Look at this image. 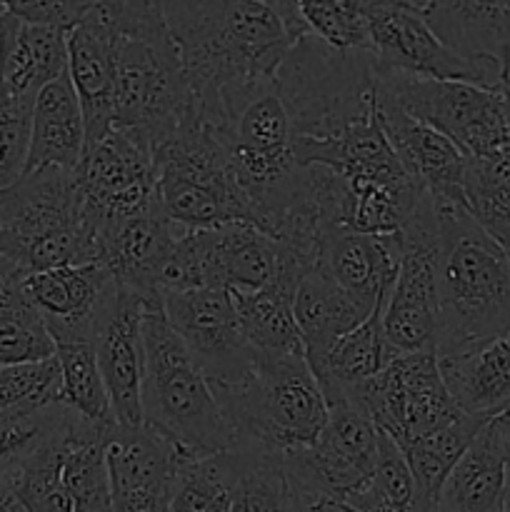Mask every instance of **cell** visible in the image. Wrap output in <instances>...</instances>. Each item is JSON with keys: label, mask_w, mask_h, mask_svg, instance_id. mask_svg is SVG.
Masks as SVG:
<instances>
[{"label": "cell", "mask_w": 510, "mask_h": 512, "mask_svg": "<svg viewBox=\"0 0 510 512\" xmlns=\"http://www.w3.org/2000/svg\"><path fill=\"white\" fill-rule=\"evenodd\" d=\"M300 35L275 0H213L173 35L198 118L223 128L228 100L273 80Z\"/></svg>", "instance_id": "cell-1"}, {"label": "cell", "mask_w": 510, "mask_h": 512, "mask_svg": "<svg viewBox=\"0 0 510 512\" xmlns=\"http://www.w3.org/2000/svg\"><path fill=\"white\" fill-rule=\"evenodd\" d=\"M118 25L113 130L153 155L198 108L158 0H123Z\"/></svg>", "instance_id": "cell-2"}, {"label": "cell", "mask_w": 510, "mask_h": 512, "mask_svg": "<svg viewBox=\"0 0 510 512\" xmlns=\"http://www.w3.org/2000/svg\"><path fill=\"white\" fill-rule=\"evenodd\" d=\"M438 215V343L435 355L463 353L510 330V255L463 203L435 200Z\"/></svg>", "instance_id": "cell-3"}, {"label": "cell", "mask_w": 510, "mask_h": 512, "mask_svg": "<svg viewBox=\"0 0 510 512\" xmlns=\"http://www.w3.org/2000/svg\"><path fill=\"white\" fill-rule=\"evenodd\" d=\"M143 425L188 460L235 450L233 428L198 360L170 328L160 295L145 300Z\"/></svg>", "instance_id": "cell-4"}, {"label": "cell", "mask_w": 510, "mask_h": 512, "mask_svg": "<svg viewBox=\"0 0 510 512\" xmlns=\"http://www.w3.org/2000/svg\"><path fill=\"white\" fill-rule=\"evenodd\" d=\"M95 260V228L73 170H33L0 188V285L18 288L40 270Z\"/></svg>", "instance_id": "cell-5"}, {"label": "cell", "mask_w": 510, "mask_h": 512, "mask_svg": "<svg viewBox=\"0 0 510 512\" xmlns=\"http://www.w3.org/2000/svg\"><path fill=\"white\" fill-rule=\"evenodd\" d=\"M235 435V450L285 458L310 448L328 423V405L308 360L255 353L235 380L213 385Z\"/></svg>", "instance_id": "cell-6"}, {"label": "cell", "mask_w": 510, "mask_h": 512, "mask_svg": "<svg viewBox=\"0 0 510 512\" xmlns=\"http://www.w3.org/2000/svg\"><path fill=\"white\" fill-rule=\"evenodd\" d=\"M295 140H325L378 108L370 50H335L305 33L275 73Z\"/></svg>", "instance_id": "cell-7"}, {"label": "cell", "mask_w": 510, "mask_h": 512, "mask_svg": "<svg viewBox=\"0 0 510 512\" xmlns=\"http://www.w3.org/2000/svg\"><path fill=\"white\" fill-rule=\"evenodd\" d=\"M153 165L155 198L178 228L248 223V208L228 168L225 140L198 115L153 150Z\"/></svg>", "instance_id": "cell-8"}, {"label": "cell", "mask_w": 510, "mask_h": 512, "mask_svg": "<svg viewBox=\"0 0 510 512\" xmlns=\"http://www.w3.org/2000/svg\"><path fill=\"white\" fill-rule=\"evenodd\" d=\"M380 430L350 398L328 403V423L310 448L283 458L290 490L303 505L343 503L363 488L378 463Z\"/></svg>", "instance_id": "cell-9"}, {"label": "cell", "mask_w": 510, "mask_h": 512, "mask_svg": "<svg viewBox=\"0 0 510 512\" xmlns=\"http://www.w3.org/2000/svg\"><path fill=\"white\" fill-rule=\"evenodd\" d=\"M378 88L410 118L430 125L465 158H478L510 143V125L493 88L460 80H423L375 68Z\"/></svg>", "instance_id": "cell-10"}, {"label": "cell", "mask_w": 510, "mask_h": 512, "mask_svg": "<svg viewBox=\"0 0 510 512\" xmlns=\"http://www.w3.org/2000/svg\"><path fill=\"white\" fill-rule=\"evenodd\" d=\"M400 240V268L383 303V338L390 355L435 353L438 343V215L425 198Z\"/></svg>", "instance_id": "cell-11"}, {"label": "cell", "mask_w": 510, "mask_h": 512, "mask_svg": "<svg viewBox=\"0 0 510 512\" xmlns=\"http://www.w3.org/2000/svg\"><path fill=\"white\" fill-rule=\"evenodd\" d=\"M353 400L400 450L465 415L445 388L435 353L393 355Z\"/></svg>", "instance_id": "cell-12"}, {"label": "cell", "mask_w": 510, "mask_h": 512, "mask_svg": "<svg viewBox=\"0 0 510 512\" xmlns=\"http://www.w3.org/2000/svg\"><path fill=\"white\" fill-rule=\"evenodd\" d=\"M370 55L380 73L423 80H460V83L498 85V58H465L443 43L423 13L405 5H368Z\"/></svg>", "instance_id": "cell-13"}, {"label": "cell", "mask_w": 510, "mask_h": 512, "mask_svg": "<svg viewBox=\"0 0 510 512\" xmlns=\"http://www.w3.org/2000/svg\"><path fill=\"white\" fill-rule=\"evenodd\" d=\"M80 205L98 233L103 225L148 210L155 198L153 155L118 130L83 153L78 170Z\"/></svg>", "instance_id": "cell-14"}, {"label": "cell", "mask_w": 510, "mask_h": 512, "mask_svg": "<svg viewBox=\"0 0 510 512\" xmlns=\"http://www.w3.org/2000/svg\"><path fill=\"white\" fill-rule=\"evenodd\" d=\"M145 295L113 283L95 315V353L118 428L143 425Z\"/></svg>", "instance_id": "cell-15"}, {"label": "cell", "mask_w": 510, "mask_h": 512, "mask_svg": "<svg viewBox=\"0 0 510 512\" xmlns=\"http://www.w3.org/2000/svg\"><path fill=\"white\" fill-rule=\"evenodd\" d=\"M160 298L170 328L188 345L210 388L235 380L248 370L253 350L245 343L228 288H195L163 293Z\"/></svg>", "instance_id": "cell-16"}, {"label": "cell", "mask_w": 510, "mask_h": 512, "mask_svg": "<svg viewBox=\"0 0 510 512\" xmlns=\"http://www.w3.org/2000/svg\"><path fill=\"white\" fill-rule=\"evenodd\" d=\"M183 460L188 458L148 425H113L105 435L113 512H170Z\"/></svg>", "instance_id": "cell-17"}, {"label": "cell", "mask_w": 510, "mask_h": 512, "mask_svg": "<svg viewBox=\"0 0 510 512\" xmlns=\"http://www.w3.org/2000/svg\"><path fill=\"white\" fill-rule=\"evenodd\" d=\"M123 0H105L68 30V75L85 118V150L113 130L115 50Z\"/></svg>", "instance_id": "cell-18"}, {"label": "cell", "mask_w": 510, "mask_h": 512, "mask_svg": "<svg viewBox=\"0 0 510 512\" xmlns=\"http://www.w3.org/2000/svg\"><path fill=\"white\" fill-rule=\"evenodd\" d=\"M293 155L298 165H323L345 185H403L410 175L400 165L383 123L380 110L353 120L348 128L325 140H295Z\"/></svg>", "instance_id": "cell-19"}, {"label": "cell", "mask_w": 510, "mask_h": 512, "mask_svg": "<svg viewBox=\"0 0 510 512\" xmlns=\"http://www.w3.org/2000/svg\"><path fill=\"white\" fill-rule=\"evenodd\" d=\"M183 228L170 223L160 205L103 225L95 233L98 263H103L115 283L128 285L150 298L158 293V278Z\"/></svg>", "instance_id": "cell-20"}, {"label": "cell", "mask_w": 510, "mask_h": 512, "mask_svg": "<svg viewBox=\"0 0 510 512\" xmlns=\"http://www.w3.org/2000/svg\"><path fill=\"white\" fill-rule=\"evenodd\" d=\"M378 80V78H375ZM378 110L385 135L398 155L400 165L433 200L463 203L465 155L445 135L430 125L410 118L393 98L378 88Z\"/></svg>", "instance_id": "cell-21"}, {"label": "cell", "mask_w": 510, "mask_h": 512, "mask_svg": "<svg viewBox=\"0 0 510 512\" xmlns=\"http://www.w3.org/2000/svg\"><path fill=\"white\" fill-rule=\"evenodd\" d=\"M313 265L308 255L250 223L215 228V273L230 293H255L283 278L300 283Z\"/></svg>", "instance_id": "cell-22"}, {"label": "cell", "mask_w": 510, "mask_h": 512, "mask_svg": "<svg viewBox=\"0 0 510 512\" xmlns=\"http://www.w3.org/2000/svg\"><path fill=\"white\" fill-rule=\"evenodd\" d=\"M398 235H365L333 228L318 245L315 268L323 270L340 290L373 310L395 283L400 268Z\"/></svg>", "instance_id": "cell-23"}, {"label": "cell", "mask_w": 510, "mask_h": 512, "mask_svg": "<svg viewBox=\"0 0 510 512\" xmlns=\"http://www.w3.org/2000/svg\"><path fill=\"white\" fill-rule=\"evenodd\" d=\"M510 473V420L505 413L483 428L455 463L438 495V512H503Z\"/></svg>", "instance_id": "cell-24"}, {"label": "cell", "mask_w": 510, "mask_h": 512, "mask_svg": "<svg viewBox=\"0 0 510 512\" xmlns=\"http://www.w3.org/2000/svg\"><path fill=\"white\" fill-rule=\"evenodd\" d=\"M115 278L103 263L58 265L28 275L20 283L53 333H93L95 315Z\"/></svg>", "instance_id": "cell-25"}, {"label": "cell", "mask_w": 510, "mask_h": 512, "mask_svg": "<svg viewBox=\"0 0 510 512\" xmlns=\"http://www.w3.org/2000/svg\"><path fill=\"white\" fill-rule=\"evenodd\" d=\"M68 73V33L0 15V83L23 103Z\"/></svg>", "instance_id": "cell-26"}, {"label": "cell", "mask_w": 510, "mask_h": 512, "mask_svg": "<svg viewBox=\"0 0 510 512\" xmlns=\"http://www.w3.org/2000/svg\"><path fill=\"white\" fill-rule=\"evenodd\" d=\"M438 365L460 413L490 420L510 408V330L463 353L438 358Z\"/></svg>", "instance_id": "cell-27"}, {"label": "cell", "mask_w": 510, "mask_h": 512, "mask_svg": "<svg viewBox=\"0 0 510 512\" xmlns=\"http://www.w3.org/2000/svg\"><path fill=\"white\" fill-rule=\"evenodd\" d=\"M85 153V118L68 73L35 95L25 173L43 168L78 170Z\"/></svg>", "instance_id": "cell-28"}, {"label": "cell", "mask_w": 510, "mask_h": 512, "mask_svg": "<svg viewBox=\"0 0 510 512\" xmlns=\"http://www.w3.org/2000/svg\"><path fill=\"white\" fill-rule=\"evenodd\" d=\"M385 298L380 300L378 308L358 328L335 338L318 355L305 358L315 380H318L320 390H323L325 405L338 398L353 400L360 393V388L368 385L385 368V363L393 358L383 338Z\"/></svg>", "instance_id": "cell-29"}, {"label": "cell", "mask_w": 510, "mask_h": 512, "mask_svg": "<svg viewBox=\"0 0 510 512\" xmlns=\"http://www.w3.org/2000/svg\"><path fill=\"white\" fill-rule=\"evenodd\" d=\"M423 18L465 58H498L510 45V0H425Z\"/></svg>", "instance_id": "cell-30"}, {"label": "cell", "mask_w": 510, "mask_h": 512, "mask_svg": "<svg viewBox=\"0 0 510 512\" xmlns=\"http://www.w3.org/2000/svg\"><path fill=\"white\" fill-rule=\"evenodd\" d=\"M378 308V305H375ZM373 308V310H375ZM295 320H298L300 335H303L305 358L318 355L328 348L335 338L348 330L358 328L373 310L360 305L340 290L320 268H310L300 280L293 300Z\"/></svg>", "instance_id": "cell-31"}, {"label": "cell", "mask_w": 510, "mask_h": 512, "mask_svg": "<svg viewBox=\"0 0 510 512\" xmlns=\"http://www.w3.org/2000/svg\"><path fill=\"white\" fill-rule=\"evenodd\" d=\"M298 285V280L283 278L255 293H230L238 310L240 330L250 350L305 358L303 335H300L293 310Z\"/></svg>", "instance_id": "cell-32"}, {"label": "cell", "mask_w": 510, "mask_h": 512, "mask_svg": "<svg viewBox=\"0 0 510 512\" xmlns=\"http://www.w3.org/2000/svg\"><path fill=\"white\" fill-rule=\"evenodd\" d=\"M50 338L60 365V405L88 423L113 428V405L100 373L93 333H53Z\"/></svg>", "instance_id": "cell-33"}, {"label": "cell", "mask_w": 510, "mask_h": 512, "mask_svg": "<svg viewBox=\"0 0 510 512\" xmlns=\"http://www.w3.org/2000/svg\"><path fill=\"white\" fill-rule=\"evenodd\" d=\"M110 428L75 415L63 453V483L73 512H113L110 475L105 463V435Z\"/></svg>", "instance_id": "cell-34"}, {"label": "cell", "mask_w": 510, "mask_h": 512, "mask_svg": "<svg viewBox=\"0 0 510 512\" xmlns=\"http://www.w3.org/2000/svg\"><path fill=\"white\" fill-rule=\"evenodd\" d=\"M463 200L470 218L510 253V143L465 160Z\"/></svg>", "instance_id": "cell-35"}, {"label": "cell", "mask_w": 510, "mask_h": 512, "mask_svg": "<svg viewBox=\"0 0 510 512\" xmlns=\"http://www.w3.org/2000/svg\"><path fill=\"white\" fill-rule=\"evenodd\" d=\"M75 413L8 478L10 495L23 512H73L63 483V453Z\"/></svg>", "instance_id": "cell-36"}, {"label": "cell", "mask_w": 510, "mask_h": 512, "mask_svg": "<svg viewBox=\"0 0 510 512\" xmlns=\"http://www.w3.org/2000/svg\"><path fill=\"white\" fill-rule=\"evenodd\" d=\"M483 423L485 420L480 418L460 415L453 423L430 430L428 435L413 440V443L405 445V448L400 450L405 463H408L410 473H413L420 495H423L430 505L438 508V495L445 478H448L450 470L455 468V463L463 458V453L468 450V445L473 443V438L478 435V430L483 428Z\"/></svg>", "instance_id": "cell-37"}, {"label": "cell", "mask_w": 510, "mask_h": 512, "mask_svg": "<svg viewBox=\"0 0 510 512\" xmlns=\"http://www.w3.org/2000/svg\"><path fill=\"white\" fill-rule=\"evenodd\" d=\"M348 512H438L420 495L403 453L380 433L378 463L363 488L340 503Z\"/></svg>", "instance_id": "cell-38"}, {"label": "cell", "mask_w": 510, "mask_h": 512, "mask_svg": "<svg viewBox=\"0 0 510 512\" xmlns=\"http://www.w3.org/2000/svg\"><path fill=\"white\" fill-rule=\"evenodd\" d=\"M235 455L183 460L170 512H233Z\"/></svg>", "instance_id": "cell-39"}, {"label": "cell", "mask_w": 510, "mask_h": 512, "mask_svg": "<svg viewBox=\"0 0 510 512\" xmlns=\"http://www.w3.org/2000/svg\"><path fill=\"white\" fill-rule=\"evenodd\" d=\"M305 33L335 50H370L368 0H295Z\"/></svg>", "instance_id": "cell-40"}, {"label": "cell", "mask_w": 510, "mask_h": 512, "mask_svg": "<svg viewBox=\"0 0 510 512\" xmlns=\"http://www.w3.org/2000/svg\"><path fill=\"white\" fill-rule=\"evenodd\" d=\"M73 410L53 403L45 408L0 413V478H10L55 430L63 428Z\"/></svg>", "instance_id": "cell-41"}, {"label": "cell", "mask_w": 510, "mask_h": 512, "mask_svg": "<svg viewBox=\"0 0 510 512\" xmlns=\"http://www.w3.org/2000/svg\"><path fill=\"white\" fill-rule=\"evenodd\" d=\"M53 403H60V365L55 355L40 363L0 365V413Z\"/></svg>", "instance_id": "cell-42"}, {"label": "cell", "mask_w": 510, "mask_h": 512, "mask_svg": "<svg viewBox=\"0 0 510 512\" xmlns=\"http://www.w3.org/2000/svg\"><path fill=\"white\" fill-rule=\"evenodd\" d=\"M30 113L33 105L10 95L0 83V188H8L25 173Z\"/></svg>", "instance_id": "cell-43"}, {"label": "cell", "mask_w": 510, "mask_h": 512, "mask_svg": "<svg viewBox=\"0 0 510 512\" xmlns=\"http://www.w3.org/2000/svg\"><path fill=\"white\" fill-rule=\"evenodd\" d=\"M103 3L105 0H0V8L25 23L48 25L68 33L90 10Z\"/></svg>", "instance_id": "cell-44"}, {"label": "cell", "mask_w": 510, "mask_h": 512, "mask_svg": "<svg viewBox=\"0 0 510 512\" xmlns=\"http://www.w3.org/2000/svg\"><path fill=\"white\" fill-rule=\"evenodd\" d=\"M160 10H163L165 20H168L170 33L178 35L185 25L195 20V15L203 13L213 0H158Z\"/></svg>", "instance_id": "cell-45"}, {"label": "cell", "mask_w": 510, "mask_h": 512, "mask_svg": "<svg viewBox=\"0 0 510 512\" xmlns=\"http://www.w3.org/2000/svg\"><path fill=\"white\" fill-rule=\"evenodd\" d=\"M495 93H498L500 103H503L505 120L510 125V45H505V50L500 53V75L498 85H495Z\"/></svg>", "instance_id": "cell-46"}, {"label": "cell", "mask_w": 510, "mask_h": 512, "mask_svg": "<svg viewBox=\"0 0 510 512\" xmlns=\"http://www.w3.org/2000/svg\"><path fill=\"white\" fill-rule=\"evenodd\" d=\"M0 512H13V495H10L8 478H0Z\"/></svg>", "instance_id": "cell-47"}, {"label": "cell", "mask_w": 510, "mask_h": 512, "mask_svg": "<svg viewBox=\"0 0 510 512\" xmlns=\"http://www.w3.org/2000/svg\"><path fill=\"white\" fill-rule=\"evenodd\" d=\"M308 512H348V510L340 508L338 503H325V500H320V503L310 505Z\"/></svg>", "instance_id": "cell-48"}, {"label": "cell", "mask_w": 510, "mask_h": 512, "mask_svg": "<svg viewBox=\"0 0 510 512\" xmlns=\"http://www.w3.org/2000/svg\"><path fill=\"white\" fill-rule=\"evenodd\" d=\"M378 3H380V0H378ZM385 3L405 5V8H413V10H418V13H423V8H425V0H385Z\"/></svg>", "instance_id": "cell-49"}, {"label": "cell", "mask_w": 510, "mask_h": 512, "mask_svg": "<svg viewBox=\"0 0 510 512\" xmlns=\"http://www.w3.org/2000/svg\"><path fill=\"white\" fill-rule=\"evenodd\" d=\"M503 512H510V473H508V488H505V500H503Z\"/></svg>", "instance_id": "cell-50"}, {"label": "cell", "mask_w": 510, "mask_h": 512, "mask_svg": "<svg viewBox=\"0 0 510 512\" xmlns=\"http://www.w3.org/2000/svg\"><path fill=\"white\" fill-rule=\"evenodd\" d=\"M290 512H308V510H305L303 505H300V508H295V510H290Z\"/></svg>", "instance_id": "cell-51"}, {"label": "cell", "mask_w": 510, "mask_h": 512, "mask_svg": "<svg viewBox=\"0 0 510 512\" xmlns=\"http://www.w3.org/2000/svg\"><path fill=\"white\" fill-rule=\"evenodd\" d=\"M505 418H508V420H510V408H508V410H505Z\"/></svg>", "instance_id": "cell-52"}, {"label": "cell", "mask_w": 510, "mask_h": 512, "mask_svg": "<svg viewBox=\"0 0 510 512\" xmlns=\"http://www.w3.org/2000/svg\"><path fill=\"white\" fill-rule=\"evenodd\" d=\"M373 3H378V0H368V5H373Z\"/></svg>", "instance_id": "cell-53"}, {"label": "cell", "mask_w": 510, "mask_h": 512, "mask_svg": "<svg viewBox=\"0 0 510 512\" xmlns=\"http://www.w3.org/2000/svg\"><path fill=\"white\" fill-rule=\"evenodd\" d=\"M0 15H3V8H0Z\"/></svg>", "instance_id": "cell-54"}, {"label": "cell", "mask_w": 510, "mask_h": 512, "mask_svg": "<svg viewBox=\"0 0 510 512\" xmlns=\"http://www.w3.org/2000/svg\"><path fill=\"white\" fill-rule=\"evenodd\" d=\"M3 288H8V285H3Z\"/></svg>", "instance_id": "cell-55"}]
</instances>
